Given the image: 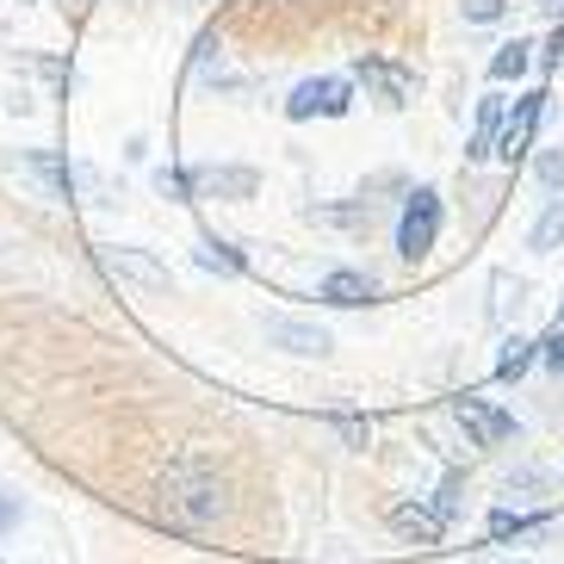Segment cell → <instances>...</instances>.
<instances>
[{
	"label": "cell",
	"instance_id": "7c38bea8",
	"mask_svg": "<svg viewBox=\"0 0 564 564\" xmlns=\"http://www.w3.org/2000/svg\"><path fill=\"white\" fill-rule=\"evenodd\" d=\"M558 242H564V199H552L546 212H540V224L528 230V249L533 254H552Z\"/></svg>",
	"mask_w": 564,
	"mask_h": 564
},
{
	"label": "cell",
	"instance_id": "44dd1931",
	"mask_svg": "<svg viewBox=\"0 0 564 564\" xmlns=\"http://www.w3.org/2000/svg\"><path fill=\"white\" fill-rule=\"evenodd\" d=\"M540 7H546V19H558V13H564V0H540Z\"/></svg>",
	"mask_w": 564,
	"mask_h": 564
},
{
	"label": "cell",
	"instance_id": "ffe728a7",
	"mask_svg": "<svg viewBox=\"0 0 564 564\" xmlns=\"http://www.w3.org/2000/svg\"><path fill=\"white\" fill-rule=\"evenodd\" d=\"M13 521H19V502H13V497H0V533L13 528Z\"/></svg>",
	"mask_w": 564,
	"mask_h": 564
},
{
	"label": "cell",
	"instance_id": "5b68a950",
	"mask_svg": "<svg viewBox=\"0 0 564 564\" xmlns=\"http://www.w3.org/2000/svg\"><path fill=\"white\" fill-rule=\"evenodd\" d=\"M341 118L348 112V82H335V75H323V82H304L292 100H285V118Z\"/></svg>",
	"mask_w": 564,
	"mask_h": 564
},
{
	"label": "cell",
	"instance_id": "9a60e30c",
	"mask_svg": "<svg viewBox=\"0 0 564 564\" xmlns=\"http://www.w3.org/2000/svg\"><path fill=\"white\" fill-rule=\"evenodd\" d=\"M528 360H533V341H528V335H509V341H502L497 372H502V379H521V372H528Z\"/></svg>",
	"mask_w": 564,
	"mask_h": 564
},
{
	"label": "cell",
	"instance_id": "ac0fdd59",
	"mask_svg": "<svg viewBox=\"0 0 564 564\" xmlns=\"http://www.w3.org/2000/svg\"><path fill=\"white\" fill-rule=\"evenodd\" d=\"M502 0H465V19H497Z\"/></svg>",
	"mask_w": 564,
	"mask_h": 564
},
{
	"label": "cell",
	"instance_id": "5bb4252c",
	"mask_svg": "<svg viewBox=\"0 0 564 564\" xmlns=\"http://www.w3.org/2000/svg\"><path fill=\"white\" fill-rule=\"evenodd\" d=\"M199 267H212V273L236 280V273H242V254H236L230 242H217V236H205V242H199Z\"/></svg>",
	"mask_w": 564,
	"mask_h": 564
},
{
	"label": "cell",
	"instance_id": "52a82bcc",
	"mask_svg": "<svg viewBox=\"0 0 564 564\" xmlns=\"http://www.w3.org/2000/svg\"><path fill=\"white\" fill-rule=\"evenodd\" d=\"M267 341L285 348V354H304V360H323V354H329V329L299 323V316H267Z\"/></svg>",
	"mask_w": 564,
	"mask_h": 564
},
{
	"label": "cell",
	"instance_id": "ba28073f",
	"mask_svg": "<svg viewBox=\"0 0 564 564\" xmlns=\"http://www.w3.org/2000/svg\"><path fill=\"white\" fill-rule=\"evenodd\" d=\"M391 528H398L403 540H415V546H434V540H441V528H447V514L422 509V502H403V509H391Z\"/></svg>",
	"mask_w": 564,
	"mask_h": 564
},
{
	"label": "cell",
	"instance_id": "e0dca14e",
	"mask_svg": "<svg viewBox=\"0 0 564 564\" xmlns=\"http://www.w3.org/2000/svg\"><path fill=\"white\" fill-rule=\"evenodd\" d=\"M540 360H546L552 372H558V379H564V329H558V335H546V341H540Z\"/></svg>",
	"mask_w": 564,
	"mask_h": 564
},
{
	"label": "cell",
	"instance_id": "8992f818",
	"mask_svg": "<svg viewBox=\"0 0 564 564\" xmlns=\"http://www.w3.org/2000/svg\"><path fill=\"white\" fill-rule=\"evenodd\" d=\"M100 261H106V273H112V280L143 285V292H167V267L155 261V254H143V249H106Z\"/></svg>",
	"mask_w": 564,
	"mask_h": 564
},
{
	"label": "cell",
	"instance_id": "277c9868",
	"mask_svg": "<svg viewBox=\"0 0 564 564\" xmlns=\"http://www.w3.org/2000/svg\"><path fill=\"white\" fill-rule=\"evenodd\" d=\"M540 112H546V94H528V100L514 106V118H502V137H497V155L502 162H521L533 150V131H540Z\"/></svg>",
	"mask_w": 564,
	"mask_h": 564
},
{
	"label": "cell",
	"instance_id": "9c48e42d",
	"mask_svg": "<svg viewBox=\"0 0 564 564\" xmlns=\"http://www.w3.org/2000/svg\"><path fill=\"white\" fill-rule=\"evenodd\" d=\"M193 193H217V199H254V167H212V174H193Z\"/></svg>",
	"mask_w": 564,
	"mask_h": 564
},
{
	"label": "cell",
	"instance_id": "30bf717a",
	"mask_svg": "<svg viewBox=\"0 0 564 564\" xmlns=\"http://www.w3.org/2000/svg\"><path fill=\"white\" fill-rule=\"evenodd\" d=\"M497 137H502V100H478V131L465 143V162H484L497 150Z\"/></svg>",
	"mask_w": 564,
	"mask_h": 564
},
{
	"label": "cell",
	"instance_id": "2e32d148",
	"mask_svg": "<svg viewBox=\"0 0 564 564\" xmlns=\"http://www.w3.org/2000/svg\"><path fill=\"white\" fill-rule=\"evenodd\" d=\"M521 528H533V514H514V509L490 514V533H521Z\"/></svg>",
	"mask_w": 564,
	"mask_h": 564
},
{
	"label": "cell",
	"instance_id": "7a4b0ae2",
	"mask_svg": "<svg viewBox=\"0 0 564 564\" xmlns=\"http://www.w3.org/2000/svg\"><path fill=\"white\" fill-rule=\"evenodd\" d=\"M434 236H441V193H415L410 205H403V224H398V254L403 261H422V254L434 249Z\"/></svg>",
	"mask_w": 564,
	"mask_h": 564
},
{
	"label": "cell",
	"instance_id": "8fae6325",
	"mask_svg": "<svg viewBox=\"0 0 564 564\" xmlns=\"http://www.w3.org/2000/svg\"><path fill=\"white\" fill-rule=\"evenodd\" d=\"M323 299L341 304V311H354V304L372 299V280H366V273H329V280H323Z\"/></svg>",
	"mask_w": 564,
	"mask_h": 564
},
{
	"label": "cell",
	"instance_id": "4fadbf2b",
	"mask_svg": "<svg viewBox=\"0 0 564 564\" xmlns=\"http://www.w3.org/2000/svg\"><path fill=\"white\" fill-rule=\"evenodd\" d=\"M533 68V44L528 37H514V44H502L497 56H490V75H497V82H514V75H528Z\"/></svg>",
	"mask_w": 564,
	"mask_h": 564
},
{
	"label": "cell",
	"instance_id": "3957f363",
	"mask_svg": "<svg viewBox=\"0 0 564 564\" xmlns=\"http://www.w3.org/2000/svg\"><path fill=\"white\" fill-rule=\"evenodd\" d=\"M453 415H459V429L471 434V447H502V441L514 434V415L497 410V403H484V398H459Z\"/></svg>",
	"mask_w": 564,
	"mask_h": 564
},
{
	"label": "cell",
	"instance_id": "6da1fadb",
	"mask_svg": "<svg viewBox=\"0 0 564 564\" xmlns=\"http://www.w3.org/2000/svg\"><path fill=\"white\" fill-rule=\"evenodd\" d=\"M162 521L181 533H205L224 521V478L217 465L199 453H181V459L162 471Z\"/></svg>",
	"mask_w": 564,
	"mask_h": 564
},
{
	"label": "cell",
	"instance_id": "d6986e66",
	"mask_svg": "<svg viewBox=\"0 0 564 564\" xmlns=\"http://www.w3.org/2000/svg\"><path fill=\"white\" fill-rule=\"evenodd\" d=\"M540 181H546V186H564V155H546V162H540Z\"/></svg>",
	"mask_w": 564,
	"mask_h": 564
}]
</instances>
